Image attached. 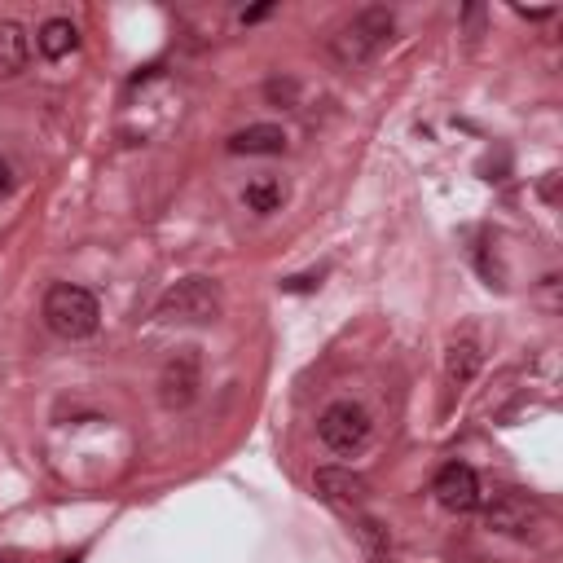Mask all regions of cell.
Instances as JSON below:
<instances>
[{
  "instance_id": "obj_1",
  "label": "cell",
  "mask_w": 563,
  "mask_h": 563,
  "mask_svg": "<svg viewBox=\"0 0 563 563\" xmlns=\"http://www.w3.org/2000/svg\"><path fill=\"white\" fill-rule=\"evenodd\" d=\"M392 31H396V14L388 5L357 9V14L344 18L330 31V40H326L330 62H335L339 71H357V66H366L370 58H379V49L392 40Z\"/></svg>"
},
{
  "instance_id": "obj_2",
  "label": "cell",
  "mask_w": 563,
  "mask_h": 563,
  "mask_svg": "<svg viewBox=\"0 0 563 563\" xmlns=\"http://www.w3.org/2000/svg\"><path fill=\"white\" fill-rule=\"evenodd\" d=\"M44 326L58 339H88L102 326V308H97V295L84 291L75 282H58L44 295Z\"/></svg>"
},
{
  "instance_id": "obj_3",
  "label": "cell",
  "mask_w": 563,
  "mask_h": 563,
  "mask_svg": "<svg viewBox=\"0 0 563 563\" xmlns=\"http://www.w3.org/2000/svg\"><path fill=\"white\" fill-rule=\"evenodd\" d=\"M154 317H159V322H185V326L216 322L220 317V286L212 278L172 282L168 291L159 295V304H154Z\"/></svg>"
},
{
  "instance_id": "obj_4",
  "label": "cell",
  "mask_w": 563,
  "mask_h": 563,
  "mask_svg": "<svg viewBox=\"0 0 563 563\" xmlns=\"http://www.w3.org/2000/svg\"><path fill=\"white\" fill-rule=\"evenodd\" d=\"M317 436H322L330 454L352 458L370 445V414L357 401H330L322 418H317Z\"/></svg>"
},
{
  "instance_id": "obj_5",
  "label": "cell",
  "mask_w": 563,
  "mask_h": 563,
  "mask_svg": "<svg viewBox=\"0 0 563 563\" xmlns=\"http://www.w3.org/2000/svg\"><path fill=\"white\" fill-rule=\"evenodd\" d=\"M203 388V357L198 348H176L159 370V405L163 410H190Z\"/></svg>"
},
{
  "instance_id": "obj_6",
  "label": "cell",
  "mask_w": 563,
  "mask_h": 563,
  "mask_svg": "<svg viewBox=\"0 0 563 563\" xmlns=\"http://www.w3.org/2000/svg\"><path fill=\"white\" fill-rule=\"evenodd\" d=\"M542 520H546L542 502L528 498V493H520V489H502L484 502V524L502 537H528V533L542 528Z\"/></svg>"
},
{
  "instance_id": "obj_7",
  "label": "cell",
  "mask_w": 563,
  "mask_h": 563,
  "mask_svg": "<svg viewBox=\"0 0 563 563\" xmlns=\"http://www.w3.org/2000/svg\"><path fill=\"white\" fill-rule=\"evenodd\" d=\"M432 493H436V502L454 515H471V511H480V502H484L480 476L467 467V462H445V467L436 471Z\"/></svg>"
},
{
  "instance_id": "obj_8",
  "label": "cell",
  "mask_w": 563,
  "mask_h": 563,
  "mask_svg": "<svg viewBox=\"0 0 563 563\" xmlns=\"http://www.w3.org/2000/svg\"><path fill=\"white\" fill-rule=\"evenodd\" d=\"M480 366H484L480 330L476 326H462L458 335L449 339V348H445V379L454 383V388H467V383L480 374Z\"/></svg>"
},
{
  "instance_id": "obj_9",
  "label": "cell",
  "mask_w": 563,
  "mask_h": 563,
  "mask_svg": "<svg viewBox=\"0 0 563 563\" xmlns=\"http://www.w3.org/2000/svg\"><path fill=\"white\" fill-rule=\"evenodd\" d=\"M313 489L322 493L326 502H335V506H361L366 502V493H370V484L361 480L357 471H348V467H317Z\"/></svg>"
},
{
  "instance_id": "obj_10",
  "label": "cell",
  "mask_w": 563,
  "mask_h": 563,
  "mask_svg": "<svg viewBox=\"0 0 563 563\" xmlns=\"http://www.w3.org/2000/svg\"><path fill=\"white\" fill-rule=\"evenodd\" d=\"M27 58H31L27 31H22L18 22L0 18V80H14L22 66H27Z\"/></svg>"
},
{
  "instance_id": "obj_11",
  "label": "cell",
  "mask_w": 563,
  "mask_h": 563,
  "mask_svg": "<svg viewBox=\"0 0 563 563\" xmlns=\"http://www.w3.org/2000/svg\"><path fill=\"white\" fill-rule=\"evenodd\" d=\"M286 132L278 124H251L229 137V154H282Z\"/></svg>"
},
{
  "instance_id": "obj_12",
  "label": "cell",
  "mask_w": 563,
  "mask_h": 563,
  "mask_svg": "<svg viewBox=\"0 0 563 563\" xmlns=\"http://www.w3.org/2000/svg\"><path fill=\"white\" fill-rule=\"evenodd\" d=\"M75 44H80V31H75L71 18H49V22H44V27L36 31V49H40L49 62H62L66 53H75Z\"/></svg>"
},
{
  "instance_id": "obj_13",
  "label": "cell",
  "mask_w": 563,
  "mask_h": 563,
  "mask_svg": "<svg viewBox=\"0 0 563 563\" xmlns=\"http://www.w3.org/2000/svg\"><path fill=\"white\" fill-rule=\"evenodd\" d=\"M282 181L278 176H256V181H247V190H242V203H247V212H256V216H273L282 207Z\"/></svg>"
},
{
  "instance_id": "obj_14",
  "label": "cell",
  "mask_w": 563,
  "mask_h": 563,
  "mask_svg": "<svg viewBox=\"0 0 563 563\" xmlns=\"http://www.w3.org/2000/svg\"><path fill=\"white\" fill-rule=\"evenodd\" d=\"M264 97H269V106L291 110L295 102H300V84H295L291 75H282V80H269V84H264Z\"/></svg>"
},
{
  "instance_id": "obj_15",
  "label": "cell",
  "mask_w": 563,
  "mask_h": 563,
  "mask_svg": "<svg viewBox=\"0 0 563 563\" xmlns=\"http://www.w3.org/2000/svg\"><path fill=\"white\" fill-rule=\"evenodd\" d=\"M357 533H361V542H366V550H370L374 559L388 555V546H392V542H388V528H383L379 520H361Z\"/></svg>"
},
{
  "instance_id": "obj_16",
  "label": "cell",
  "mask_w": 563,
  "mask_h": 563,
  "mask_svg": "<svg viewBox=\"0 0 563 563\" xmlns=\"http://www.w3.org/2000/svg\"><path fill=\"white\" fill-rule=\"evenodd\" d=\"M515 14L520 18H528V22H542V18H550L555 9H528V5H515Z\"/></svg>"
},
{
  "instance_id": "obj_17",
  "label": "cell",
  "mask_w": 563,
  "mask_h": 563,
  "mask_svg": "<svg viewBox=\"0 0 563 563\" xmlns=\"http://www.w3.org/2000/svg\"><path fill=\"white\" fill-rule=\"evenodd\" d=\"M9 190H14V172H9V163L0 159V198H5Z\"/></svg>"
},
{
  "instance_id": "obj_18",
  "label": "cell",
  "mask_w": 563,
  "mask_h": 563,
  "mask_svg": "<svg viewBox=\"0 0 563 563\" xmlns=\"http://www.w3.org/2000/svg\"><path fill=\"white\" fill-rule=\"evenodd\" d=\"M273 14V5H256V9H247V14H242V22H260V18H269Z\"/></svg>"
},
{
  "instance_id": "obj_19",
  "label": "cell",
  "mask_w": 563,
  "mask_h": 563,
  "mask_svg": "<svg viewBox=\"0 0 563 563\" xmlns=\"http://www.w3.org/2000/svg\"><path fill=\"white\" fill-rule=\"evenodd\" d=\"M71 563H75V559H71Z\"/></svg>"
}]
</instances>
